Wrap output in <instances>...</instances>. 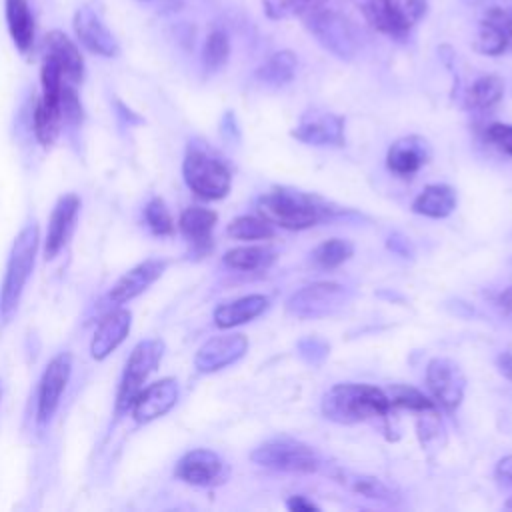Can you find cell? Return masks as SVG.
I'll return each instance as SVG.
<instances>
[{"label": "cell", "instance_id": "obj_1", "mask_svg": "<svg viewBox=\"0 0 512 512\" xmlns=\"http://www.w3.org/2000/svg\"><path fill=\"white\" fill-rule=\"evenodd\" d=\"M256 210L270 224H278L288 230H304L336 214V208H330V204L318 196L286 188H276L260 196Z\"/></svg>", "mask_w": 512, "mask_h": 512}, {"label": "cell", "instance_id": "obj_2", "mask_svg": "<svg viewBox=\"0 0 512 512\" xmlns=\"http://www.w3.org/2000/svg\"><path fill=\"white\" fill-rule=\"evenodd\" d=\"M392 404L386 390L370 384H334L322 398V414L338 424H356L386 416Z\"/></svg>", "mask_w": 512, "mask_h": 512}, {"label": "cell", "instance_id": "obj_3", "mask_svg": "<svg viewBox=\"0 0 512 512\" xmlns=\"http://www.w3.org/2000/svg\"><path fill=\"white\" fill-rule=\"evenodd\" d=\"M38 250V226L32 222L20 230L10 250V258L6 264V274L0 290V316L8 320L16 310L22 290L30 278L34 268V258Z\"/></svg>", "mask_w": 512, "mask_h": 512}, {"label": "cell", "instance_id": "obj_4", "mask_svg": "<svg viewBox=\"0 0 512 512\" xmlns=\"http://www.w3.org/2000/svg\"><path fill=\"white\" fill-rule=\"evenodd\" d=\"M366 22L394 38L406 36L428 12V0H352Z\"/></svg>", "mask_w": 512, "mask_h": 512}, {"label": "cell", "instance_id": "obj_5", "mask_svg": "<svg viewBox=\"0 0 512 512\" xmlns=\"http://www.w3.org/2000/svg\"><path fill=\"white\" fill-rule=\"evenodd\" d=\"M478 12L476 50L488 56L502 54L512 42V0H464Z\"/></svg>", "mask_w": 512, "mask_h": 512}, {"label": "cell", "instance_id": "obj_6", "mask_svg": "<svg viewBox=\"0 0 512 512\" xmlns=\"http://www.w3.org/2000/svg\"><path fill=\"white\" fill-rule=\"evenodd\" d=\"M182 174L188 188L204 200L224 198L232 184L228 166L200 148H190L186 152Z\"/></svg>", "mask_w": 512, "mask_h": 512}, {"label": "cell", "instance_id": "obj_7", "mask_svg": "<svg viewBox=\"0 0 512 512\" xmlns=\"http://www.w3.org/2000/svg\"><path fill=\"white\" fill-rule=\"evenodd\" d=\"M252 460L278 472L310 474L320 468V456L308 444L294 438H272L252 452Z\"/></svg>", "mask_w": 512, "mask_h": 512}, {"label": "cell", "instance_id": "obj_8", "mask_svg": "<svg viewBox=\"0 0 512 512\" xmlns=\"http://www.w3.org/2000/svg\"><path fill=\"white\" fill-rule=\"evenodd\" d=\"M310 34L336 58L350 60L358 50V40L350 22L336 10H316L304 16Z\"/></svg>", "mask_w": 512, "mask_h": 512}, {"label": "cell", "instance_id": "obj_9", "mask_svg": "<svg viewBox=\"0 0 512 512\" xmlns=\"http://www.w3.org/2000/svg\"><path fill=\"white\" fill-rule=\"evenodd\" d=\"M162 354H164L162 340H142L140 344H136V348L130 352V358L126 362V368L120 380V388L116 396L118 412L132 406L134 398L142 390V384L160 364Z\"/></svg>", "mask_w": 512, "mask_h": 512}, {"label": "cell", "instance_id": "obj_10", "mask_svg": "<svg viewBox=\"0 0 512 512\" xmlns=\"http://www.w3.org/2000/svg\"><path fill=\"white\" fill-rule=\"evenodd\" d=\"M346 302V290L336 282H314L296 290L288 302L286 310L298 318H322L340 310Z\"/></svg>", "mask_w": 512, "mask_h": 512}, {"label": "cell", "instance_id": "obj_11", "mask_svg": "<svg viewBox=\"0 0 512 512\" xmlns=\"http://www.w3.org/2000/svg\"><path fill=\"white\" fill-rule=\"evenodd\" d=\"M426 384L434 400L446 408L456 410L464 398L466 378L458 364L448 358H432L426 366Z\"/></svg>", "mask_w": 512, "mask_h": 512}, {"label": "cell", "instance_id": "obj_12", "mask_svg": "<svg viewBox=\"0 0 512 512\" xmlns=\"http://www.w3.org/2000/svg\"><path fill=\"white\" fill-rule=\"evenodd\" d=\"M292 136L300 142L314 146H342L344 144V118L332 112L310 110L306 112Z\"/></svg>", "mask_w": 512, "mask_h": 512}, {"label": "cell", "instance_id": "obj_13", "mask_svg": "<svg viewBox=\"0 0 512 512\" xmlns=\"http://www.w3.org/2000/svg\"><path fill=\"white\" fill-rule=\"evenodd\" d=\"M70 368H72V358L66 352L52 358L50 364L46 366L40 380V388H38V422L40 424H46L56 412L62 392L66 388V382L70 378Z\"/></svg>", "mask_w": 512, "mask_h": 512}, {"label": "cell", "instance_id": "obj_14", "mask_svg": "<svg viewBox=\"0 0 512 512\" xmlns=\"http://www.w3.org/2000/svg\"><path fill=\"white\" fill-rule=\"evenodd\" d=\"M72 26L80 44L86 46L90 52L106 58L118 56L120 48L114 34L106 28V24L100 20V16L92 8L88 6L78 8L72 20Z\"/></svg>", "mask_w": 512, "mask_h": 512}, {"label": "cell", "instance_id": "obj_15", "mask_svg": "<svg viewBox=\"0 0 512 512\" xmlns=\"http://www.w3.org/2000/svg\"><path fill=\"white\" fill-rule=\"evenodd\" d=\"M248 350V340L244 334H222L210 338L196 352L194 364L200 372H216L234 362H238Z\"/></svg>", "mask_w": 512, "mask_h": 512}, {"label": "cell", "instance_id": "obj_16", "mask_svg": "<svg viewBox=\"0 0 512 512\" xmlns=\"http://www.w3.org/2000/svg\"><path fill=\"white\" fill-rule=\"evenodd\" d=\"M178 400V382L174 378H164L148 388H142L132 402L134 420L144 424L164 416Z\"/></svg>", "mask_w": 512, "mask_h": 512}, {"label": "cell", "instance_id": "obj_17", "mask_svg": "<svg viewBox=\"0 0 512 512\" xmlns=\"http://www.w3.org/2000/svg\"><path fill=\"white\" fill-rule=\"evenodd\" d=\"M224 470V462L220 456L208 448H196L186 452L178 464L174 474L192 486H208L214 484Z\"/></svg>", "mask_w": 512, "mask_h": 512}, {"label": "cell", "instance_id": "obj_18", "mask_svg": "<svg viewBox=\"0 0 512 512\" xmlns=\"http://www.w3.org/2000/svg\"><path fill=\"white\" fill-rule=\"evenodd\" d=\"M430 160V146L422 136H404L396 140L386 154L388 170L398 176L416 174Z\"/></svg>", "mask_w": 512, "mask_h": 512}, {"label": "cell", "instance_id": "obj_19", "mask_svg": "<svg viewBox=\"0 0 512 512\" xmlns=\"http://www.w3.org/2000/svg\"><path fill=\"white\" fill-rule=\"evenodd\" d=\"M78 208H80V200L74 194H66L58 200V204L52 210L50 222H48V232H46V242H44V254L46 258H54L62 246L66 244L76 216H78Z\"/></svg>", "mask_w": 512, "mask_h": 512}, {"label": "cell", "instance_id": "obj_20", "mask_svg": "<svg viewBox=\"0 0 512 512\" xmlns=\"http://www.w3.org/2000/svg\"><path fill=\"white\" fill-rule=\"evenodd\" d=\"M166 268V260H146L142 264H138L136 268H132L130 272H126L110 290L108 298L114 304H124L132 298H136L138 294H142L150 284H154L162 272Z\"/></svg>", "mask_w": 512, "mask_h": 512}, {"label": "cell", "instance_id": "obj_21", "mask_svg": "<svg viewBox=\"0 0 512 512\" xmlns=\"http://www.w3.org/2000/svg\"><path fill=\"white\" fill-rule=\"evenodd\" d=\"M44 44H46V56L58 64L66 82L78 84L84 76V58L78 46L60 30L48 32Z\"/></svg>", "mask_w": 512, "mask_h": 512}, {"label": "cell", "instance_id": "obj_22", "mask_svg": "<svg viewBox=\"0 0 512 512\" xmlns=\"http://www.w3.org/2000/svg\"><path fill=\"white\" fill-rule=\"evenodd\" d=\"M130 322H132V316H130L128 310H114V312L106 314L100 320L98 330H96V334L92 338V344H90L92 358L104 360L110 352H114L124 342V338L128 336Z\"/></svg>", "mask_w": 512, "mask_h": 512}, {"label": "cell", "instance_id": "obj_23", "mask_svg": "<svg viewBox=\"0 0 512 512\" xmlns=\"http://www.w3.org/2000/svg\"><path fill=\"white\" fill-rule=\"evenodd\" d=\"M326 472L330 474V478L334 482H338L346 490L356 492L360 496L380 500V502H396L398 500L396 492L376 476L358 474V472H352V470L342 468V466H330Z\"/></svg>", "mask_w": 512, "mask_h": 512}, {"label": "cell", "instance_id": "obj_24", "mask_svg": "<svg viewBox=\"0 0 512 512\" xmlns=\"http://www.w3.org/2000/svg\"><path fill=\"white\" fill-rule=\"evenodd\" d=\"M268 308V298L262 294H250L242 296L234 302L222 304L214 310V324L218 328H232L244 322L254 320Z\"/></svg>", "mask_w": 512, "mask_h": 512}, {"label": "cell", "instance_id": "obj_25", "mask_svg": "<svg viewBox=\"0 0 512 512\" xmlns=\"http://www.w3.org/2000/svg\"><path fill=\"white\" fill-rule=\"evenodd\" d=\"M216 220L218 214L214 210L190 206L180 216V230L200 252H204L212 244V230L216 226Z\"/></svg>", "mask_w": 512, "mask_h": 512}, {"label": "cell", "instance_id": "obj_26", "mask_svg": "<svg viewBox=\"0 0 512 512\" xmlns=\"http://www.w3.org/2000/svg\"><path fill=\"white\" fill-rule=\"evenodd\" d=\"M454 208H456V192L446 184L426 186L412 202V210L428 218H446L454 212Z\"/></svg>", "mask_w": 512, "mask_h": 512}, {"label": "cell", "instance_id": "obj_27", "mask_svg": "<svg viewBox=\"0 0 512 512\" xmlns=\"http://www.w3.org/2000/svg\"><path fill=\"white\" fill-rule=\"evenodd\" d=\"M8 32L20 52H28L34 44V16L28 0H6Z\"/></svg>", "mask_w": 512, "mask_h": 512}, {"label": "cell", "instance_id": "obj_28", "mask_svg": "<svg viewBox=\"0 0 512 512\" xmlns=\"http://www.w3.org/2000/svg\"><path fill=\"white\" fill-rule=\"evenodd\" d=\"M60 124H62L60 98H50L42 94L34 108V130L38 140L44 146H50L60 134Z\"/></svg>", "mask_w": 512, "mask_h": 512}, {"label": "cell", "instance_id": "obj_29", "mask_svg": "<svg viewBox=\"0 0 512 512\" xmlns=\"http://www.w3.org/2000/svg\"><path fill=\"white\" fill-rule=\"evenodd\" d=\"M502 94H504L502 78L496 74H486L470 84V88L464 94V104L470 110H488L500 102Z\"/></svg>", "mask_w": 512, "mask_h": 512}, {"label": "cell", "instance_id": "obj_30", "mask_svg": "<svg viewBox=\"0 0 512 512\" xmlns=\"http://www.w3.org/2000/svg\"><path fill=\"white\" fill-rule=\"evenodd\" d=\"M296 66H298L296 56H294L290 50H280V52H274V54L258 68L256 76H258L260 82L278 88V86L288 84V82L294 78Z\"/></svg>", "mask_w": 512, "mask_h": 512}, {"label": "cell", "instance_id": "obj_31", "mask_svg": "<svg viewBox=\"0 0 512 512\" xmlns=\"http://www.w3.org/2000/svg\"><path fill=\"white\" fill-rule=\"evenodd\" d=\"M274 260V252L264 246H240L224 254V264L236 270L266 268Z\"/></svg>", "mask_w": 512, "mask_h": 512}, {"label": "cell", "instance_id": "obj_32", "mask_svg": "<svg viewBox=\"0 0 512 512\" xmlns=\"http://www.w3.org/2000/svg\"><path fill=\"white\" fill-rule=\"evenodd\" d=\"M354 254V246L348 240L342 238H330L314 248L312 260L320 268H336L344 264Z\"/></svg>", "mask_w": 512, "mask_h": 512}, {"label": "cell", "instance_id": "obj_33", "mask_svg": "<svg viewBox=\"0 0 512 512\" xmlns=\"http://www.w3.org/2000/svg\"><path fill=\"white\" fill-rule=\"evenodd\" d=\"M386 394H388V400H390L392 408L398 406V408L412 410L416 414L436 408V404L426 394H422L420 390H416L412 386H406V384H394L386 390Z\"/></svg>", "mask_w": 512, "mask_h": 512}, {"label": "cell", "instance_id": "obj_34", "mask_svg": "<svg viewBox=\"0 0 512 512\" xmlns=\"http://www.w3.org/2000/svg\"><path fill=\"white\" fill-rule=\"evenodd\" d=\"M228 234L236 240H264L272 238V224L256 216H238L228 224Z\"/></svg>", "mask_w": 512, "mask_h": 512}, {"label": "cell", "instance_id": "obj_35", "mask_svg": "<svg viewBox=\"0 0 512 512\" xmlns=\"http://www.w3.org/2000/svg\"><path fill=\"white\" fill-rule=\"evenodd\" d=\"M328 0H264L266 14L270 18H290V16H308L324 8Z\"/></svg>", "mask_w": 512, "mask_h": 512}, {"label": "cell", "instance_id": "obj_36", "mask_svg": "<svg viewBox=\"0 0 512 512\" xmlns=\"http://www.w3.org/2000/svg\"><path fill=\"white\" fill-rule=\"evenodd\" d=\"M230 56V40L226 36V32L222 30H212L204 42V50H202V62L206 66V70L214 72L220 70L226 60Z\"/></svg>", "mask_w": 512, "mask_h": 512}, {"label": "cell", "instance_id": "obj_37", "mask_svg": "<svg viewBox=\"0 0 512 512\" xmlns=\"http://www.w3.org/2000/svg\"><path fill=\"white\" fill-rule=\"evenodd\" d=\"M144 218H146V224L150 226V230L158 236H166V234H172L174 232V222H172V216L166 208V204L160 200V198H154L146 204L144 208Z\"/></svg>", "mask_w": 512, "mask_h": 512}, {"label": "cell", "instance_id": "obj_38", "mask_svg": "<svg viewBox=\"0 0 512 512\" xmlns=\"http://www.w3.org/2000/svg\"><path fill=\"white\" fill-rule=\"evenodd\" d=\"M298 350H300V356L306 362L318 364V362H322L328 356L330 346L324 340H320V338H304V340L298 342Z\"/></svg>", "mask_w": 512, "mask_h": 512}, {"label": "cell", "instance_id": "obj_39", "mask_svg": "<svg viewBox=\"0 0 512 512\" xmlns=\"http://www.w3.org/2000/svg\"><path fill=\"white\" fill-rule=\"evenodd\" d=\"M486 140L512 156V124H490L486 128Z\"/></svg>", "mask_w": 512, "mask_h": 512}, {"label": "cell", "instance_id": "obj_40", "mask_svg": "<svg viewBox=\"0 0 512 512\" xmlns=\"http://www.w3.org/2000/svg\"><path fill=\"white\" fill-rule=\"evenodd\" d=\"M386 246H388V250H392L394 254L402 256V258H414V246H412L410 238H406L400 232H392L386 240Z\"/></svg>", "mask_w": 512, "mask_h": 512}, {"label": "cell", "instance_id": "obj_41", "mask_svg": "<svg viewBox=\"0 0 512 512\" xmlns=\"http://www.w3.org/2000/svg\"><path fill=\"white\" fill-rule=\"evenodd\" d=\"M286 506H288L290 510H294V512H312V510H318V506H316L312 500H308L306 496H290L288 502H286Z\"/></svg>", "mask_w": 512, "mask_h": 512}, {"label": "cell", "instance_id": "obj_42", "mask_svg": "<svg viewBox=\"0 0 512 512\" xmlns=\"http://www.w3.org/2000/svg\"><path fill=\"white\" fill-rule=\"evenodd\" d=\"M496 476L500 480H506L512 484V454L504 456L498 464H496Z\"/></svg>", "mask_w": 512, "mask_h": 512}, {"label": "cell", "instance_id": "obj_43", "mask_svg": "<svg viewBox=\"0 0 512 512\" xmlns=\"http://www.w3.org/2000/svg\"><path fill=\"white\" fill-rule=\"evenodd\" d=\"M498 304L504 310V314H508L512 318V286L506 288L500 296H498Z\"/></svg>", "mask_w": 512, "mask_h": 512}, {"label": "cell", "instance_id": "obj_44", "mask_svg": "<svg viewBox=\"0 0 512 512\" xmlns=\"http://www.w3.org/2000/svg\"><path fill=\"white\" fill-rule=\"evenodd\" d=\"M498 368L508 380H512V354H500L498 356Z\"/></svg>", "mask_w": 512, "mask_h": 512}, {"label": "cell", "instance_id": "obj_45", "mask_svg": "<svg viewBox=\"0 0 512 512\" xmlns=\"http://www.w3.org/2000/svg\"><path fill=\"white\" fill-rule=\"evenodd\" d=\"M504 506H506V508H510V510H512V498H510V500H508V502H506V504H504Z\"/></svg>", "mask_w": 512, "mask_h": 512}, {"label": "cell", "instance_id": "obj_46", "mask_svg": "<svg viewBox=\"0 0 512 512\" xmlns=\"http://www.w3.org/2000/svg\"><path fill=\"white\" fill-rule=\"evenodd\" d=\"M0 396H2V386H0Z\"/></svg>", "mask_w": 512, "mask_h": 512}]
</instances>
